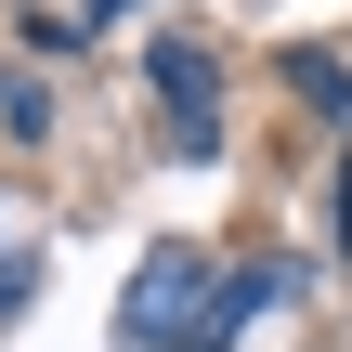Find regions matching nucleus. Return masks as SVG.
<instances>
[{
	"instance_id": "f257e3e1",
	"label": "nucleus",
	"mask_w": 352,
	"mask_h": 352,
	"mask_svg": "<svg viewBox=\"0 0 352 352\" xmlns=\"http://www.w3.org/2000/svg\"><path fill=\"white\" fill-rule=\"evenodd\" d=\"M131 340H209V300H196V261L157 248L144 287H131Z\"/></svg>"
},
{
	"instance_id": "f03ea898",
	"label": "nucleus",
	"mask_w": 352,
	"mask_h": 352,
	"mask_svg": "<svg viewBox=\"0 0 352 352\" xmlns=\"http://www.w3.org/2000/svg\"><path fill=\"white\" fill-rule=\"evenodd\" d=\"M209 91H222V78H209V52H196V39H170V52H157V104H170V131H209Z\"/></svg>"
},
{
	"instance_id": "7ed1b4c3",
	"label": "nucleus",
	"mask_w": 352,
	"mask_h": 352,
	"mask_svg": "<svg viewBox=\"0 0 352 352\" xmlns=\"http://www.w3.org/2000/svg\"><path fill=\"white\" fill-rule=\"evenodd\" d=\"M287 78H300L314 118H352V65H340V52H287Z\"/></svg>"
},
{
	"instance_id": "20e7f679",
	"label": "nucleus",
	"mask_w": 352,
	"mask_h": 352,
	"mask_svg": "<svg viewBox=\"0 0 352 352\" xmlns=\"http://www.w3.org/2000/svg\"><path fill=\"white\" fill-rule=\"evenodd\" d=\"M0 300H13V248H0Z\"/></svg>"
},
{
	"instance_id": "39448f33",
	"label": "nucleus",
	"mask_w": 352,
	"mask_h": 352,
	"mask_svg": "<svg viewBox=\"0 0 352 352\" xmlns=\"http://www.w3.org/2000/svg\"><path fill=\"white\" fill-rule=\"evenodd\" d=\"M91 13H131V0H91Z\"/></svg>"
}]
</instances>
